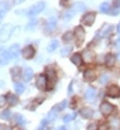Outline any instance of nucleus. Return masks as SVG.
<instances>
[{
	"label": "nucleus",
	"instance_id": "obj_18",
	"mask_svg": "<svg viewBox=\"0 0 120 130\" xmlns=\"http://www.w3.org/2000/svg\"><path fill=\"white\" fill-rule=\"evenodd\" d=\"M32 70L30 69V68H27V69L24 70V74H23V78H24V81L25 82H29L30 79L32 78Z\"/></svg>",
	"mask_w": 120,
	"mask_h": 130
},
{
	"label": "nucleus",
	"instance_id": "obj_10",
	"mask_svg": "<svg viewBox=\"0 0 120 130\" xmlns=\"http://www.w3.org/2000/svg\"><path fill=\"white\" fill-rule=\"evenodd\" d=\"M96 98V90L92 88V87H89L87 90H85V99L88 101H94Z\"/></svg>",
	"mask_w": 120,
	"mask_h": 130
},
{
	"label": "nucleus",
	"instance_id": "obj_41",
	"mask_svg": "<svg viewBox=\"0 0 120 130\" xmlns=\"http://www.w3.org/2000/svg\"><path fill=\"white\" fill-rule=\"evenodd\" d=\"M0 130H5V126H4V125H1V124H0Z\"/></svg>",
	"mask_w": 120,
	"mask_h": 130
},
{
	"label": "nucleus",
	"instance_id": "obj_42",
	"mask_svg": "<svg viewBox=\"0 0 120 130\" xmlns=\"http://www.w3.org/2000/svg\"><path fill=\"white\" fill-rule=\"evenodd\" d=\"M59 130H67V129H66L65 126H61V128H59Z\"/></svg>",
	"mask_w": 120,
	"mask_h": 130
},
{
	"label": "nucleus",
	"instance_id": "obj_16",
	"mask_svg": "<svg viewBox=\"0 0 120 130\" xmlns=\"http://www.w3.org/2000/svg\"><path fill=\"white\" fill-rule=\"evenodd\" d=\"M71 9L73 10L76 13H78V12H82V11L85 10V5H84L83 3H74L73 6H72Z\"/></svg>",
	"mask_w": 120,
	"mask_h": 130
},
{
	"label": "nucleus",
	"instance_id": "obj_21",
	"mask_svg": "<svg viewBox=\"0 0 120 130\" xmlns=\"http://www.w3.org/2000/svg\"><path fill=\"white\" fill-rule=\"evenodd\" d=\"M21 74H22V71H21V69H19L18 66H14V68H12L11 69V75H12V78L13 79H17L21 76Z\"/></svg>",
	"mask_w": 120,
	"mask_h": 130
},
{
	"label": "nucleus",
	"instance_id": "obj_3",
	"mask_svg": "<svg viewBox=\"0 0 120 130\" xmlns=\"http://www.w3.org/2000/svg\"><path fill=\"white\" fill-rule=\"evenodd\" d=\"M113 110H114L113 105L109 104V102H107V101L102 102L101 106H100V111H101V113L103 115V116H108V115H111Z\"/></svg>",
	"mask_w": 120,
	"mask_h": 130
},
{
	"label": "nucleus",
	"instance_id": "obj_12",
	"mask_svg": "<svg viewBox=\"0 0 120 130\" xmlns=\"http://www.w3.org/2000/svg\"><path fill=\"white\" fill-rule=\"evenodd\" d=\"M74 36L77 37V40L79 42H82L84 40V37H85V31H84V29L82 27H77V28L74 29Z\"/></svg>",
	"mask_w": 120,
	"mask_h": 130
},
{
	"label": "nucleus",
	"instance_id": "obj_22",
	"mask_svg": "<svg viewBox=\"0 0 120 130\" xmlns=\"http://www.w3.org/2000/svg\"><path fill=\"white\" fill-rule=\"evenodd\" d=\"M113 7L114 10H112L111 12L113 14H116L120 12V0H114V3H113Z\"/></svg>",
	"mask_w": 120,
	"mask_h": 130
},
{
	"label": "nucleus",
	"instance_id": "obj_7",
	"mask_svg": "<svg viewBox=\"0 0 120 130\" xmlns=\"http://www.w3.org/2000/svg\"><path fill=\"white\" fill-rule=\"evenodd\" d=\"M36 84H37V88H40L41 90L47 88V77L45 75H40L36 79Z\"/></svg>",
	"mask_w": 120,
	"mask_h": 130
},
{
	"label": "nucleus",
	"instance_id": "obj_9",
	"mask_svg": "<svg viewBox=\"0 0 120 130\" xmlns=\"http://www.w3.org/2000/svg\"><path fill=\"white\" fill-rule=\"evenodd\" d=\"M55 27H56V18L55 17H51L46 24V31L47 32L53 31V30L55 29Z\"/></svg>",
	"mask_w": 120,
	"mask_h": 130
},
{
	"label": "nucleus",
	"instance_id": "obj_19",
	"mask_svg": "<svg viewBox=\"0 0 120 130\" xmlns=\"http://www.w3.org/2000/svg\"><path fill=\"white\" fill-rule=\"evenodd\" d=\"M71 61H72L74 65L79 66V65L82 64V56H81L79 53H76V54H73V56L71 57Z\"/></svg>",
	"mask_w": 120,
	"mask_h": 130
},
{
	"label": "nucleus",
	"instance_id": "obj_5",
	"mask_svg": "<svg viewBox=\"0 0 120 130\" xmlns=\"http://www.w3.org/2000/svg\"><path fill=\"white\" fill-rule=\"evenodd\" d=\"M22 56H23L25 59H31V58H34V56H35V50H34L31 46L24 47L23 50H22Z\"/></svg>",
	"mask_w": 120,
	"mask_h": 130
},
{
	"label": "nucleus",
	"instance_id": "obj_8",
	"mask_svg": "<svg viewBox=\"0 0 120 130\" xmlns=\"http://www.w3.org/2000/svg\"><path fill=\"white\" fill-rule=\"evenodd\" d=\"M107 92H108V95H109V96L115 98L120 94V88L116 84H111V86L108 87V90H107Z\"/></svg>",
	"mask_w": 120,
	"mask_h": 130
},
{
	"label": "nucleus",
	"instance_id": "obj_38",
	"mask_svg": "<svg viewBox=\"0 0 120 130\" xmlns=\"http://www.w3.org/2000/svg\"><path fill=\"white\" fill-rule=\"evenodd\" d=\"M24 0H13V4L14 5H19V4H22Z\"/></svg>",
	"mask_w": 120,
	"mask_h": 130
},
{
	"label": "nucleus",
	"instance_id": "obj_35",
	"mask_svg": "<svg viewBox=\"0 0 120 130\" xmlns=\"http://www.w3.org/2000/svg\"><path fill=\"white\" fill-rule=\"evenodd\" d=\"M56 112H58V111H56L55 108H53V110L49 112V115H48V119H49V121H53V119L55 118V117H56Z\"/></svg>",
	"mask_w": 120,
	"mask_h": 130
},
{
	"label": "nucleus",
	"instance_id": "obj_26",
	"mask_svg": "<svg viewBox=\"0 0 120 130\" xmlns=\"http://www.w3.org/2000/svg\"><path fill=\"white\" fill-rule=\"evenodd\" d=\"M100 11H101L102 13L109 12V11H111V6H109V4H108V3H103V4H101V6H100Z\"/></svg>",
	"mask_w": 120,
	"mask_h": 130
},
{
	"label": "nucleus",
	"instance_id": "obj_28",
	"mask_svg": "<svg viewBox=\"0 0 120 130\" xmlns=\"http://www.w3.org/2000/svg\"><path fill=\"white\" fill-rule=\"evenodd\" d=\"M14 119L17 122V124H19V125H24L25 124V121H24V118L21 115H14Z\"/></svg>",
	"mask_w": 120,
	"mask_h": 130
},
{
	"label": "nucleus",
	"instance_id": "obj_25",
	"mask_svg": "<svg viewBox=\"0 0 120 130\" xmlns=\"http://www.w3.org/2000/svg\"><path fill=\"white\" fill-rule=\"evenodd\" d=\"M74 14H76V12H74L72 9L67 10V11H66V12L64 13V19H65V21H69V19H71L72 17H73Z\"/></svg>",
	"mask_w": 120,
	"mask_h": 130
},
{
	"label": "nucleus",
	"instance_id": "obj_24",
	"mask_svg": "<svg viewBox=\"0 0 120 130\" xmlns=\"http://www.w3.org/2000/svg\"><path fill=\"white\" fill-rule=\"evenodd\" d=\"M24 89H25L24 84L19 83V82H16V83H14V90H16V92H17L18 94H22V93H23Z\"/></svg>",
	"mask_w": 120,
	"mask_h": 130
},
{
	"label": "nucleus",
	"instance_id": "obj_1",
	"mask_svg": "<svg viewBox=\"0 0 120 130\" xmlns=\"http://www.w3.org/2000/svg\"><path fill=\"white\" fill-rule=\"evenodd\" d=\"M13 27L11 24H6L0 28V42H6L10 40Z\"/></svg>",
	"mask_w": 120,
	"mask_h": 130
},
{
	"label": "nucleus",
	"instance_id": "obj_15",
	"mask_svg": "<svg viewBox=\"0 0 120 130\" xmlns=\"http://www.w3.org/2000/svg\"><path fill=\"white\" fill-rule=\"evenodd\" d=\"M95 78H96V74H95L94 70H88V71H85V74H84V79H85L87 82H92V81H95Z\"/></svg>",
	"mask_w": 120,
	"mask_h": 130
},
{
	"label": "nucleus",
	"instance_id": "obj_34",
	"mask_svg": "<svg viewBox=\"0 0 120 130\" xmlns=\"http://www.w3.org/2000/svg\"><path fill=\"white\" fill-rule=\"evenodd\" d=\"M71 50H72V48H71L70 46L69 47H65V48H63V50L60 51V53H61V56H63V57H66L70 52H71Z\"/></svg>",
	"mask_w": 120,
	"mask_h": 130
},
{
	"label": "nucleus",
	"instance_id": "obj_6",
	"mask_svg": "<svg viewBox=\"0 0 120 130\" xmlns=\"http://www.w3.org/2000/svg\"><path fill=\"white\" fill-rule=\"evenodd\" d=\"M19 45L18 43H14L11 46V48L9 50V53H10V57H11V59H17L19 56Z\"/></svg>",
	"mask_w": 120,
	"mask_h": 130
},
{
	"label": "nucleus",
	"instance_id": "obj_31",
	"mask_svg": "<svg viewBox=\"0 0 120 130\" xmlns=\"http://www.w3.org/2000/svg\"><path fill=\"white\" fill-rule=\"evenodd\" d=\"M66 104H67V102H66V100H64V101L61 102V104H59V105L54 106L53 108H55L56 111H61V110H64L65 107H66Z\"/></svg>",
	"mask_w": 120,
	"mask_h": 130
},
{
	"label": "nucleus",
	"instance_id": "obj_2",
	"mask_svg": "<svg viewBox=\"0 0 120 130\" xmlns=\"http://www.w3.org/2000/svg\"><path fill=\"white\" fill-rule=\"evenodd\" d=\"M45 7H46L45 1H40V3H37V4L34 5L32 7H30L27 13H28V16H30V17H34V16H36V14L40 13L41 11H43V10H45Z\"/></svg>",
	"mask_w": 120,
	"mask_h": 130
},
{
	"label": "nucleus",
	"instance_id": "obj_33",
	"mask_svg": "<svg viewBox=\"0 0 120 130\" xmlns=\"http://www.w3.org/2000/svg\"><path fill=\"white\" fill-rule=\"evenodd\" d=\"M63 40H64L65 42L71 41V40H72V32H70V31L65 32V35H64V37H63Z\"/></svg>",
	"mask_w": 120,
	"mask_h": 130
},
{
	"label": "nucleus",
	"instance_id": "obj_37",
	"mask_svg": "<svg viewBox=\"0 0 120 130\" xmlns=\"http://www.w3.org/2000/svg\"><path fill=\"white\" fill-rule=\"evenodd\" d=\"M5 102H6V98L3 96V95H0V107H1V106H4V105H5Z\"/></svg>",
	"mask_w": 120,
	"mask_h": 130
},
{
	"label": "nucleus",
	"instance_id": "obj_20",
	"mask_svg": "<svg viewBox=\"0 0 120 130\" xmlns=\"http://www.w3.org/2000/svg\"><path fill=\"white\" fill-rule=\"evenodd\" d=\"M94 57H95V53H94L92 51H89V50H88V51H85V52L83 53L84 60L88 61V63H89V61H91L92 59H94Z\"/></svg>",
	"mask_w": 120,
	"mask_h": 130
},
{
	"label": "nucleus",
	"instance_id": "obj_17",
	"mask_svg": "<svg viewBox=\"0 0 120 130\" xmlns=\"http://www.w3.org/2000/svg\"><path fill=\"white\" fill-rule=\"evenodd\" d=\"M6 101H7V104H10V105H17L18 104V98L14 94H9L7 96H6Z\"/></svg>",
	"mask_w": 120,
	"mask_h": 130
},
{
	"label": "nucleus",
	"instance_id": "obj_4",
	"mask_svg": "<svg viewBox=\"0 0 120 130\" xmlns=\"http://www.w3.org/2000/svg\"><path fill=\"white\" fill-rule=\"evenodd\" d=\"M95 17H96V14L94 13V12H89V13L83 16L82 23L85 24V25H88V27H90V25H92L94 22H95Z\"/></svg>",
	"mask_w": 120,
	"mask_h": 130
},
{
	"label": "nucleus",
	"instance_id": "obj_27",
	"mask_svg": "<svg viewBox=\"0 0 120 130\" xmlns=\"http://www.w3.org/2000/svg\"><path fill=\"white\" fill-rule=\"evenodd\" d=\"M112 30V27L111 25H108V24H106V25H103V28L101 29V31H100V34H101V36H106L108 32Z\"/></svg>",
	"mask_w": 120,
	"mask_h": 130
},
{
	"label": "nucleus",
	"instance_id": "obj_13",
	"mask_svg": "<svg viewBox=\"0 0 120 130\" xmlns=\"http://www.w3.org/2000/svg\"><path fill=\"white\" fill-rule=\"evenodd\" d=\"M11 57H10L9 51H4L1 54H0V66H4L10 61Z\"/></svg>",
	"mask_w": 120,
	"mask_h": 130
},
{
	"label": "nucleus",
	"instance_id": "obj_40",
	"mask_svg": "<svg viewBox=\"0 0 120 130\" xmlns=\"http://www.w3.org/2000/svg\"><path fill=\"white\" fill-rule=\"evenodd\" d=\"M116 47H119V48H120V39L116 41Z\"/></svg>",
	"mask_w": 120,
	"mask_h": 130
},
{
	"label": "nucleus",
	"instance_id": "obj_44",
	"mask_svg": "<svg viewBox=\"0 0 120 130\" xmlns=\"http://www.w3.org/2000/svg\"><path fill=\"white\" fill-rule=\"evenodd\" d=\"M1 86H4V82H0V87H1Z\"/></svg>",
	"mask_w": 120,
	"mask_h": 130
},
{
	"label": "nucleus",
	"instance_id": "obj_30",
	"mask_svg": "<svg viewBox=\"0 0 120 130\" xmlns=\"http://www.w3.org/2000/svg\"><path fill=\"white\" fill-rule=\"evenodd\" d=\"M10 117H11V112H10V110H5V111L0 115V118H3V119H9Z\"/></svg>",
	"mask_w": 120,
	"mask_h": 130
},
{
	"label": "nucleus",
	"instance_id": "obj_29",
	"mask_svg": "<svg viewBox=\"0 0 120 130\" xmlns=\"http://www.w3.org/2000/svg\"><path fill=\"white\" fill-rule=\"evenodd\" d=\"M74 118H76V113H71V115H67V116L64 117V122L65 123H69V122L73 121Z\"/></svg>",
	"mask_w": 120,
	"mask_h": 130
},
{
	"label": "nucleus",
	"instance_id": "obj_14",
	"mask_svg": "<svg viewBox=\"0 0 120 130\" xmlns=\"http://www.w3.org/2000/svg\"><path fill=\"white\" fill-rule=\"evenodd\" d=\"M115 61H116V58L114 54H107L106 56V60H105V63H106V65L108 66V68H113L114 65H115Z\"/></svg>",
	"mask_w": 120,
	"mask_h": 130
},
{
	"label": "nucleus",
	"instance_id": "obj_39",
	"mask_svg": "<svg viewBox=\"0 0 120 130\" xmlns=\"http://www.w3.org/2000/svg\"><path fill=\"white\" fill-rule=\"evenodd\" d=\"M72 92V83L70 84V87H69V93H71Z\"/></svg>",
	"mask_w": 120,
	"mask_h": 130
},
{
	"label": "nucleus",
	"instance_id": "obj_32",
	"mask_svg": "<svg viewBox=\"0 0 120 130\" xmlns=\"http://www.w3.org/2000/svg\"><path fill=\"white\" fill-rule=\"evenodd\" d=\"M108 81H109V75H108V74H103L101 76V78H100V82H101L102 84L107 83Z\"/></svg>",
	"mask_w": 120,
	"mask_h": 130
},
{
	"label": "nucleus",
	"instance_id": "obj_23",
	"mask_svg": "<svg viewBox=\"0 0 120 130\" xmlns=\"http://www.w3.org/2000/svg\"><path fill=\"white\" fill-rule=\"evenodd\" d=\"M58 45H59V42L56 41V40H53V41L48 45V47H47V51L48 52H53L56 50V47H58Z\"/></svg>",
	"mask_w": 120,
	"mask_h": 130
},
{
	"label": "nucleus",
	"instance_id": "obj_36",
	"mask_svg": "<svg viewBox=\"0 0 120 130\" xmlns=\"http://www.w3.org/2000/svg\"><path fill=\"white\" fill-rule=\"evenodd\" d=\"M98 129V125H97L96 123H91V124H89L87 130H97Z\"/></svg>",
	"mask_w": 120,
	"mask_h": 130
},
{
	"label": "nucleus",
	"instance_id": "obj_43",
	"mask_svg": "<svg viewBox=\"0 0 120 130\" xmlns=\"http://www.w3.org/2000/svg\"><path fill=\"white\" fill-rule=\"evenodd\" d=\"M116 29H118V32H120V23L118 24V28H116Z\"/></svg>",
	"mask_w": 120,
	"mask_h": 130
},
{
	"label": "nucleus",
	"instance_id": "obj_11",
	"mask_svg": "<svg viewBox=\"0 0 120 130\" xmlns=\"http://www.w3.org/2000/svg\"><path fill=\"white\" fill-rule=\"evenodd\" d=\"M81 116L85 118V119H89V118H91L94 116V111H92V108L90 107H83L82 110H81Z\"/></svg>",
	"mask_w": 120,
	"mask_h": 130
}]
</instances>
